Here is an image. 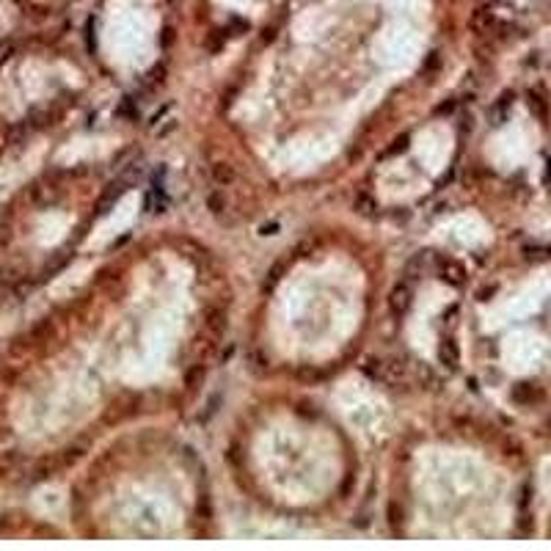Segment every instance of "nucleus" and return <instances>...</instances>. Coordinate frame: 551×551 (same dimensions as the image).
Segmentation results:
<instances>
[{"label":"nucleus","mask_w":551,"mask_h":551,"mask_svg":"<svg viewBox=\"0 0 551 551\" xmlns=\"http://www.w3.org/2000/svg\"><path fill=\"white\" fill-rule=\"evenodd\" d=\"M433 270H435V276H438L441 281H446L449 287H460L463 284V276H466V270H463L460 262L449 259V256H446V259H444V256H435Z\"/></svg>","instance_id":"1"},{"label":"nucleus","mask_w":551,"mask_h":551,"mask_svg":"<svg viewBox=\"0 0 551 551\" xmlns=\"http://www.w3.org/2000/svg\"><path fill=\"white\" fill-rule=\"evenodd\" d=\"M411 303H413V287H411V281H400V284L391 290V295H389V309H391V314H397V317H402V314L411 309Z\"/></svg>","instance_id":"2"},{"label":"nucleus","mask_w":551,"mask_h":551,"mask_svg":"<svg viewBox=\"0 0 551 551\" xmlns=\"http://www.w3.org/2000/svg\"><path fill=\"white\" fill-rule=\"evenodd\" d=\"M438 358H441V364H444V367H449V369L457 367V361H460V353H457V342L452 339V336L441 339V345H438Z\"/></svg>","instance_id":"3"},{"label":"nucleus","mask_w":551,"mask_h":551,"mask_svg":"<svg viewBox=\"0 0 551 551\" xmlns=\"http://www.w3.org/2000/svg\"><path fill=\"white\" fill-rule=\"evenodd\" d=\"M212 177H215L221 185H226V182L234 179V168L229 166V163H215V166H212Z\"/></svg>","instance_id":"4"},{"label":"nucleus","mask_w":551,"mask_h":551,"mask_svg":"<svg viewBox=\"0 0 551 551\" xmlns=\"http://www.w3.org/2000/svg\"><path fill=\"white\" fill-rule=\"evenodd\" d=\"M276 229H279L276 223H273V226H262V234H276Z\"/></svg>","instance_id":"5"}]
</instances>
